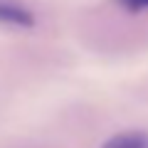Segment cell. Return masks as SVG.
Segmentation results:
<instances>
[{
    "label": "cell",
    "mask_w": 148,
    "mask_h": 148,
    "mask_svg": "<svg viewBox=\"0 0 148 148\" xmlns=\"http://www.w3.org/2000/svg\"><path fill=\"white\" fill-rule=\"evenodd\" d=\"M0 22L12 27H32L35 15L30 8L20 5L17 0H0Z\"/></svg>",
    "instance_id": "6da1fadb"
},
{
    "label": "cell",
    "mask_w": 148,
    "mask_h": 148,
    "mask_svg": "<svg viewBox=\"0 0 148 148\" xmlns=\"http://www.w3.org/2000/svg\"><path fill=\"white\" fill-rule=\"evenodd\" d=\"M101 148H148V133L146 131H123L111 136Z\"/></svg>",
    "instance_id": "7a4b0ae2"
},
{
    "label": "cell",
    "mask_w": 148,
    "mask_h": 148,
    "mask_svg": "<svg viewBox=\"0 0 148 148\" xmlns=\"http://www.w3.org/2000/svg\"><path fill=\"white\" fill-rule=\"evenodd\" d=\"M116 3L123 8V10H128V12H143V10H148V0H116Z\"/></svg>",
    "instance_id": "3957f363"
}]
</instances>
